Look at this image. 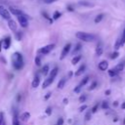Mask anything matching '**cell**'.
<instances>
[{
  "label": "cell",
  "mask_w": 125,
  "mask_h": 125,
  "mask_svg": "<svg viewBox=\"0 0 125 125\" xmlns=\"http://www.w3.org/2000/svg\"><path fill=\"white\" fill-rule=\"evenodd\" d=\"M113 105H114V106H117V105H118V103H117V102H114V103H113Z\"/></svg>",
  "instance_id": "obj_49"
},
{
  "label": "cell",
  "mask_w": 125,
  "mask_h": 125,
  "mask_svg": "<svg viewBox=\"0 0 125 125\" xmlns=\"http://www.w3.org/2000/svg\"><path fill=\"white\" fill-rule=\"evenodd\" d=\"M98 106H99V104H95V105L93 106V108H92L91 112H92V113H95V112L98 110Z\"/></svg>",
  "instance_id": "obj_37"
},
{
  "label": "cell",
  "mask_w": 125,
  "mask_h": 125,
  "mask_svg": "<svg viewBox=\"0 0 125 125\" xmlns=\"http://www.w3.org/2000/svg\"><path fill=\"white\" fill-rule=\"evenodd\" d=\"M104 14H99V15L95 18V21H95L96 23H99V22H100V21H102V20L104 19Z\"/></svg>",
  "instance_id": "obj_18"
},
{
  "label": "cell",
  "mask_w": 125,
  "mask_h": 125,
  "mask_svg": "<svg viewBox=\"0 0 125 125\" xmlns=\"http://www.w3.org/2000/svg\"><path fill=\"white\" fill-rule=\"evenodd\" d=\"M42 15H43V17H44L45 19H47V20L50 21V23H52V22H53V20H51V19H50V17H49L45 12H42Z\"/></svg>",
  "instance_id": "obj_30"
},
{
  "label": "cell",
  "mask_w": 125,
  "mask_h": 125,
  "mask_svg": "<svg viewBox=\"0 0 125 125\" xmlns=\"http://www.w3.org/2000/svg\"><path fill=\"white\" fill-rule=\"evenodd\" d=\"M3 44H4V48L5 49H9L11 46V37L8 36L3 40Z\"/></svg>",
  "instance_id": "obj_12"
},
{
  "label": "cell",
  "mask_w": 125,
  "mask_h": 125,
  "mask_svg": "<svg viewBox=\"0 0 125 125\" xmlns=\"http://www.w3.org/2000/svg\"><path fill=\"white\" fill-rule=\"evenodd\" d=\"M68 75H69V76H70V77H71V75H72V72H71V71H70V72H69V73H68Z\"/></svg>",
  "instance_id": "obj_51"
},
{
  "label": "cell",
  "mask_w": 125,
  "mask_h": 125,
  "mask_svg": "<svg viewBox=\"0 0 125 125\" xmlns=\"http://www.w3.org/2000/svg\"><path fill=\"white\" fill-rule=\"evenodd\" d=\"M91 113H92V112L88 111V112L85 114V120H87V121H88V120H90V119H91Z\"/></svg>",
  "instance_id": "obj_35"
},
{
  "label": "cell",
  "mask_w": 125,
  "mask_h": 125,
  "mask_svg": "<svg viewBox=\"0 0 125 125\" xmlns=\"http://www.w3.org/2000/svg\"><path fill=\"white\" fill-rule=\"evenodd\" d=\"M121 108H122V109H125V102H123V103L121 104Z\"/></svg>",
  "instance_id": "obj_47"
},
{
  "label": "cell",
  "mask_w": 125,
  "mask_h": 125,
  "mask_svg": "<svg viewBox=\"0 0 125 125\" xmlns=\"http://www.w3.org/2000/svg\"><path fill=\"white\" fill-rule=\"evenodd\" d=\"M70 48H71V44H70V43H67V44L62 48V54H61L60 60H62V59H64V58H65V56L69 53Z\"/></svg>",
  "instance_id": "obj_7"
},
{
  "label": "cell",
  "mask_w": 125,
  "mask_h": 125,
  "mask_svg": "<svg viewBox=\"0 0 125 125\" xmlns=\"http://www.w3.org/2000/svg\"><path fill=\"white\" fill-rule=\"evenodd\" d=\"M81 88H82V87H81L80 85H77V86L74 88V92H75V93H79L80 90H81Z\"/></svg>",
  "instance_id": "obj_40"
},
{
  "label": "cell",
  "mask_w": 125,
  "mask_h": 125,
  "mask_svg": "<svg viewBox=\"0 0 125 125\" xmlns=\"http://www.w3.org/2000/svg\"><path fill=\"white\" fill-rule=\"evenodd\" d=\"M17 18H18V21L20 22L21 26L27 27V25H28V17L26 15L25 16H19Z\"/></svg>",
  "instance_id": "obj_4"
},
{
  "label": "cell",
  "mask_w": 125,
  "mask_h": 125,
  "mask_svg": "<svg viewBox=\"0 0 125 125\" xmlns=\"http://www.w3.org/2000/svg\"><path fill=\"white\" fill-rule=\"evenodd\" d=\"M98 67H99V69H100V70L104 71V70H106V69L108 68V62H107L106 61H102V62H99Z\"/></svg>",
  "instance_id": "obj_8"
},
{
  "label": "cell",
  "mask_w": 125,
  "mask_h": 125,
  "mask_svg": "<svg viewBox=\"0 0 125 125\" xmlns=\"http://www.w3.org/2000/svg\"><path fill=\"white\" fill-rule=\"evenodd\" d=\"M119 38H120L121 46H123V45L125 44V27H124V29H123V32H122V34H121V36H120Z\"/></svg>",
  "instance_id": "obj_20"
},
{
  "label": "cell",
  "mask_w": 125,
  "mask_h": 125,
  "mask_svg": "<svg viewBox=\"0 0 125 125\" xmlns=\"http://www.w3.org/2000/svg\"><path fill=\"white\" fill-rule=\"evenodd\" d=\"M62 16V13L61 12H59V11H55V13H54V15H53V20H58L60 17Z\"/></svg>",
  "instance_id": "obj_26"
},
{
  "label": "cell",
  "mask_w": 125,
  "mask_h": 125,
  "mask_svg": "<svg viewBox=\"0 0 125 125\" xmlns=\"http://www.w3.org/2000/svg\"><path fill=\"white\" fill-rule=\"evenodd\" d=\"M41 71H42V73H43L44 75H47V73L49 72V65H48V64H45V65L42 67Z\"/></svg>",
  "instance_id": "obj_24"
},
{
  "label": "cell",
  "mask_w": 125,
  "mask_h": 125,
  "mask_svg": "<svg viewBox=\"0 0 125 125\" xmlns=\"http://www.w3.org/2000/svg\"><path fill=\"white\" fill-rule=\"evenodd\" d=\"M88 81H89V77H88V76H86V77H84V78L81 80V82L79 83V85H80L81 87H83L84 85H86V84L88 83Z\"/></svg>",
  "instance_id": "obj_25"
},
{
  "label": "cell",
  "mask_w": 125,
  "mask_h": 125,
  "mask_svg": "<svg viewBox=\"0 0 125 125\" xmlns=\"http://www.w3.org/2000/svg\"><path fill=\"white\" fill-rule=\"evenodd\" d=\"M8 25H9V27H10L11 30H13V31H15V32L17 31V27H18V26H17V23H16V21H15L14 20H12V19L9 20V21H8Z\"/></svg>",
  "instance_id": "obj_10"
},
{
  "label": "cell",
  "mask_w": 125,
  "mask_h": 125,
  "mask_svg": "<svg viewBox=\"0 0 125 125\" xmlns=\"http://www.w3.org/2000/svg\"><path fill=\"white\" fill-rule=\"evenodd\" d=\"M80 60H81V56H80V55H78V56H75V57L72 59L71 62H72V64H76Z\"/></svg>",
  "instance_id": "obj_23"
},
{
  "label": "cell",
  "mask_w": 125,
  "mask_h": 125,
  "mask_svg": "<svg viewBox=\"0 0 125 125\" xmlns=\"http://www.w3.org/2000/svg\"><path fill=\"white\" fill-rule=\"evenodd\" d=\"M2 44H3V40H0V52L2 50Z\"/></svg>",
  "instance_id": "obj_48"
},
{
  "label": "cell",
  "mask_w": 125,
  "mask_h": 125,
  "mask_svg": "<svg viewBox=\"0 0 125 125\" xmlns=\"http://www.w3.org/2000/svg\"><path fill=\"white\" fill-rule=\"evenodd\" d=\"M50 96H51V93H48V95H46V96L44 97V99H45V100H48V99L50 98Z\"/></svg>",
  "instance_id": "obj_46"
},
{
  "label": "cell",
  "mask_w": 125,
  "mask_h": 125,
  "mask_svg": "<svg viewBox=\"0 0 125 125\" xmlns=\"http://www.w3.org/2000/svg\"><path fill=\"white\" fill-rule=\"evenodd\" d=\"M39 83H40V78H39L38 76H35V77L33 78L32 82H31V85H32L33 88H36V87L39 86Z\"/></svg>",
  "instance_id": "obj_13"
},
{
  "label": "cell",
  "mask_w": 125,
  "mask_h": 125,
  "mask_svg": "<svg viewBox=\"0 0 125 125\" xmlns=\"http://www.w3.org/2000/svg\"><path fill=\"white\" fill-rule=\"evenodd\" d=\"M78 5L83 6V7H94V4L91 2H87V1H79Z\"/></svg>",
  "instance_id": "obj_15"
},
{
  "label": "cell",
  "mask_w": 125,
  "mask_h": 125,
  "mask_svg": "<svg viewBox=\"0 0 125 125\" xmlns=\"http://www.w3.org/2000/svg\"><path fill=\"white\" fill-rule=\"evenodd\" d=\"M46 113H47L48 115H50V114L52 113V108H51V107H48V108L46 109Z\"/></svg>",
  "instance_id": "obj_44"
},
{
  "label": "cell",
  "mask_w": 125,
  "mask_h": 125,
  "mask_svg": "<svg viewBox=\"0 0 125 125\" xmlns=\"http://www.w3.org/2000/svg\"><path fill=\"white\" fill-rule=\"evenodd\" d=\"M54 78L55 77H52V76H49L44 82H43V85H42V88L43 89H45V88H47L49 85H51L52 83H53V81H54Z\"/></svg>",
  "instance_id": "obj_9"
},
{
  "label": "cell",
  "mask_w": 125,
  "mask_h": 125,
  "mask_svg": "<svg viewBox=\"0 0 125 125\" xmlns=\"http://www.w3.org/2000/svg\"><path fill=\"white\" fill-rule=\"evenodd\" d=\"M118 56H119V53H118L117 51H115V52H113V53L111 54V56H110V59H111V60H114V59H116Z\"/></svg>",
  "instance_id": "obj_29"
},
{
  "label": "cell",
  "mask_w": 125,
  "mask_h": 125,
  "mask_svg": "<svg viewBox=\"0 0 125 125\" xmlns=\"http://www.w3.org/2000/svg\"><path fill=\"white\" fill-rule=\"evenodd\" d=\"M29 117H30V113H29V112H23V113L21 115V119L22 121H27V120L29 119Z\"/></svg>",
  "instance_id": "obj_16"
},
{
  "label": "cell",
  "mask_w": 125,
  "mask_h": 125,
  "mask_svg": "<svg viewBox=\"0 0 125 125\" xmlns=\"http://www.w3.org/2000/svg\"><path fill=\"white\" fill-rule=\"evenodd\" d=\"M16 35H17V39L18 40H21V32H20V31H16Z\"/></svg>",
  "instance_id": "obj_41"
},
{
  "label": "cell",
  "mask_w": 125,
  "mask_h": 125,
  "mask_svg": "<svg viewBox=\"0 0 125 125\" xmlns=\"http://www.w3.org/2000/svg\"><path fill=\"white\" fill-rule=\"evenodd\" d=\"M110 93H111V91H110V90H106V91L104 92V94H105L106 96H109V95H110Z\"/></svg>",
  "instance_id": "obj_45"
},
{
  "label": "cell",
  "mask_w": 125,
  "mask_h": 125,
  "mask_svg": "<svg viewBox=\"0 0 125 125\" xmlns=\"http://www.w3.org/2000/svg\"><path fill=\"white\" fill-rule=\"evenodd\" d=\"M57 125H63V118H62V117H60V118L58 119Z\"/></svg>",
  "instance_id": "obj_36"
},
{
  "label": "cell",
  "mask_w": 125,
  "mask_h": 125,
  "mask_svg": "<svg viewBox=\"0 0 125 125\" xmlns=\"http://www.w3.org/2000/svg\"><path fill=\"white\" fill-rule=\"evenodd\" d=\"M102 108L103 109H108L109 108V105H108V103L106 101H104L102 103Z\"/></svg>",
  "instance_id": "obj_27"
},
{
  "label": "cell",
  "mask_w": 125,
  "mask_h": 125,
  "mask_svg": "<svg viewBox=\"0 0 125 125\" xmlns=\"http://www.w3.org/2000/svg\"><path fill=\"white\" fill-rule=\"evenodd\" d=\"M0 16H1L3 19L7 20V21L11 20V13H10V11H9L8 9H6V8H5L4 6H2V5H0Z\"/></svg>",
  "instance_id": "obj_3"
},
{
  "label": "cell",
  "mask_w": 125,
  "mask_h": 125,
  "mask_svg": "<svg viewBox=\"0 0 125 125\" xmlns=\"http://www.w3.org/2000/svg\"><path fill=\"white\" fill-rule=\"evenodd\" d=\"M86 108H87V105H86V104H83L82 106H80V107H79V111H80V112H82V111H84Z\"/></svg>",
  "instance_id": "obj_42"
},
{
  "label": "cell",
  "mask_w": 125,
  "mask_h": 125,
  "mask_svg": "<svg viewBox=\"0 0 125 125\" xmlns=\"http://www.w3.org/2000/svg\"><path fill=\"white\" fill-rule=\"evenodd\" d=\"M118 74V72L114 69V68H112V69H109L108 70V75L110 76V77H114V76H116Z\"/></svg>",
  "instance_id": "obj_21"
},
{
  "label": "cell",
  "mask_w": 125,
  "mask_h": 125,
  "mask_svg": "<svg viewBox=\"0 0 125 125\" xmlns=\"http://www.w3.org/2000/svg\"><path fill=\"white\" fill-rule=\"evenodd\" d=\"M35 64H36L37 66L41 65V60H40L39 57H36V58H35Z\"/></svg>",
  "instance_id": "obj_32"
},
{
  "label": "cell",
  "mask_w": 125,
  "mask_h": 125,
  "mask_svg": "<svg viewBox=\"0 0 125 125\" xmlns=\"http://www.w3.org/2000/svg\"><path fill=\"white\" fill-rule=\"evenodd\" d=\"M85 68H86V66H85V64H82L78 69H77V71L74 73V75L75 76H79V75H81L84 71H85Z\"/></svg>",
  "instance_id": "obj_14"
},
{
  "label": "cell",
  "mask_w": 125,
  "mask_h": 125,
  "mask_svg": "<svg viewBox=\"0 0 125 125\" xmlns=\"http://www.w3.org/2000/svg\"><path fill=\"white\" fill-rule=\"evenodd\" d=\"M66 9H67V11H69V12H73V7L72 6H70V5H68L67 7H66Z\"/></svg>",
  "instance_id": "obj_43"
},
{
  "label": "cell",
  "mask_w": 125,
  "mask_h": 125,
  "mask_svg": "<svg viewBox=\"0 0 125 125\" xmlns=\"http://www.w3.org/2000/svg\"><path fill=\"white\" fill-rule=\"evenodd\" d=\"M103 51H104L103 44H102L101 42H99L98 45H97V47H96V55H97V56H102Z\"/></svg>",
  "instance_id": "obj_11"
},
{
  "label": "cell",
  "mask_w": 125,
  "mask_h": 125,
  "mask_svg": "<svg viewBox=\"0 0 125 125\" xmlns=\"http://www.w3.org/2000/svg\"><path fill=\"white\" fill-rule=\"evenodd\" d=\"M13 65H14V67L16 69H21L23 66L22 56L18 52L13 55Z\"/></svg>",
  "instance_id": "obj_2"
},
{
  "label": "cell",
  "mask_w": 125,
  "mask_h": 125,
  "mask_svg": "<svg viewBox=\"0 0 125 125\" xmlns=\"http://www.w3.org/2000/svg\"><path fill=\"white\" fill-rule=\"evenodd\" d=\"M13 125H20V123H19V120H18V117H17V116H15V117H14Z\"/></svg>",
  "instance_id": "obj_39"
},
{
  "label": "cell",
  "mask_w": 125,
  "mask_h": 125,
  "mask_svg": "<svg viewBox=\"0 0 125 125\" xmlns=\"http://www.w3.org/2000/svg\"><path fill=\"white\" fill-rule=\"evenodd\" d=\"M54 48H55V45H54V44H50V45L44 46V47H42L41 49H39V53L46 55V54L50 53V52H51V51H52Z\"/></svg>",
  "instance_id": "obj_6"
},
{
  "label": "cell",
  "mask_w": 125,
  "mask_h": 125,
  "mask_svg": "<svg viewBox=\"0 0 125 125\" xmlns=\"http://www.w3.org/2000/svg\"><path fill=\"white\" fill-rule=\"evenodd\" d=\"M58 67H56V68H54L52 71H51V73H50V76H52V77H56V75L58 74Z\"/></svg>",
  "instance_id": "obj_28"
},
{
  "label": "cell",
  "mask_w": 125,
  "mask_h": 125,
  "mask_svg": "<svg viewBox=\"0 0 125 125\" xmlns=\"http://www.w3.org/2000/svg\"><path fill=\"white\" fill-rule=\"evenodd\" d=\"M57 1H59V0H43V2L46 4H52V3L57 2Z\"/></svg>",
  "instance_id": "obj_38"
},
{
  "label": "cell",
  "mask_w": 125,
  "mask_h": 125,
  "mask_svg": "<svg viewBox=\"0 0 125 125\" xmlns=\"http://www.w3.org/2000/svg\"><path fill=\"white\" fill-rule=\"evenodd\" d=\"M81 47H82V46H81V44H80V43L76 44V47H75V49L73 50V53H76L77 51H79V50L81 49Z\"/></svg>",
  "instance_id": "obj_33"
},
{
  "label": "cell",
  "mask_w": 125,
  "mask_h": 125,
  "mask_svg": "<svg viewBox=\"0 0 125 125\" xmlns=\"http://www.w3.org/2000/svg\"><path fill=\"white\" fill-rule=\"evenodd\" d=\"M86 101V96L85 95H81L80 97H79V102L80 103H84Z\"/></svg>",
  "instance_id": "obj_34"
},
{
  "label": "cell",
  "mask_w": 125,
  "mask_h": 125,
  "mask_svg": "<svg viewBox=\"0 0 125 125\" xmlns=\"http://www.w3.org/2000/svg\"><path fill=\"white\" fill-rule=\"evenodd\" d=\"M123 68H124V64L122 63V62H120V63H118L115 67H114V69L117 71V72H120V71H122L123 70Z\"/></svg>",
  "instance_id": "obj_19"
},
{
  "label": "cell",
  "mask_w": 125,
  "mask_h": 125,
  "mask_svg": "<svg viewBox=\"0 0 125 125\" xmlns=\"http://www.w3.org/2000/svg\"><path fill=\"white\" fill-rule=\"evenodd\" d=\"M75 36H76L78 39H80V40H82V41H84V42H93V41H95L96 38H97L96 35H94V34H92V33L84 32V31H78V32H76Z\"/></svg>",
  "instance_id": "obj_1"
},
{
  "label": "cell",
  "mask_w": 125,
  "mask_h": 125,
  "mask_svg": "<svg viewBox=\"0 0 125 125\" xmlns=\"http://www.w3.org/2000/svg\"><path fill=\"white\" fill-rule=\"evenodd\" d=\"M65 81H66V79H65V78H62V79H61V80H60V82L58 83V88H59V89H62V88L64 87Z\"/></svg>",
  "instance_id": "obj_17"
},
{
  "label": "cell",
  "mask_w": 125,
  "mask_h": 125,
  "mask_svg": "<svg viewBox=\"0 0 125 125\" xmlns=\"http://www.w3.org/2000/svg\"><path fill=\"white\" fill-rule=\"evenodd\" d=\"M0 125H6L5 117H4V112H0Z\"/></svg>",
  "instance_id": "obj_22"
},
{
  "label": "cell",
  "mask_w": 125,
  "mask_h": 125,
  "mask_svg": "<svg viewBox=\"0 0 125 125\" xmlns=\"http://www.w3.org/2000/svg\"><path fill=\"white\" fill-rule=\"evenodd\" d=\"M97 85H98V83H97L96 81H94V82L91 84V86L89 87V90H90V91H91V90H94V89L97 87Z\"/></svg>",
  "instance_id": "obj_31"
},
{
  "label": "cell",
  "mask_w": 125,
  "mask_h": 125,
  "mask_svg": "<svg viewBox=\"0 0 125 125\" xmlns=\"http://www.w3.org/2000/svg\"><path fill=\"white\" fill-rule=\"evenodd\" d=\"M9 11H10V13H11L12 15L17 16V17H19V16H25V14H24L21 10H20V9H18V8H15V7H13V6H10V7H9Z\"/></svg>",
  "instance_id": "obj_5"
},
{
  "label": "cell",
  "mask_w": 125,
  "mask_h": 125,
  "mask_svg": "<svg viewBox=\"0 0 125 125\" xmlns=\"http://www.w3.org/2000/svg\"><path fill=\"white\" fill-rule=\"evenodd\" d=\"M63 103H64V104H67V100H66V99H64V100H63Z\"/></svg>",
  "instance_id": "obj_50"
}]
</instances>
